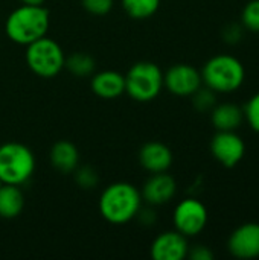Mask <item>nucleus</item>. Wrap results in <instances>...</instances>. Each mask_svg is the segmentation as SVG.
I'll list each match as a JSON object with an SVG mask.
<instances>
[{"instance_id":"nucleus-27","label":"nucleus","mask_w":259,"mask_h":260,"mask_svg":"<svg viewBox=\"0 0 259 260\" xmlns=\"http://www.w3.org/2000/svg\"><path fill=\"white\" fill-rule=\"evenodd\" d=\"M224 38H226L229 43H237V41L241 38V27H240L238 24H231L229 27H226Z\"/></svg>"},{"instance_id":"nucleus-19","label":"nucleus","mask_w":259,"mask_h":260,"mask_svg":"<svg viewBox=\"0 0 259 260\" xmlns=\"http://www.w3.org/2000/svg\"><path fill=\"white\" fill-rule=\"evenodd\" d=\"M159 6L160 0H122L124 11L134 20H147L153 17Z\"/></svg>"},{"instance_id":"nucleus-14","label":"nucleus","mask_w":259,"mask_h":260,"mask_svg":"<svg viewBox=\"0 0 259 260\" xmlns=\"http://www.w3.org/2000/svg\"><path fill=\"white\" fill-rule=\"evenodd\" d=\"M90 87L101 99H116L125 93V76L116 70H102L93 75Z\"/></svg>"},{"instance_id":"nucleus-28","label":"nucleus","mask_w":259,"mask_h":260,"mask_svg":"<svg viewBox=\"0 0 259 260\" xmlns=\"http://www.w3.org/2000/svg\"><path fill=\"white\" fill-rule=\"evenodd\" d=\"M23 5H32V6H40L44 3V0H20Z\"/></svg>"},{"instance_id":"nucleus-17","label":"nucleus","mask_w":259,"mask_h":260,"mask_svg":"<svg viewBox=\"0 0 259 260\" xmlns=\"http://www.w3.org/2000/svg\"><path fill=\"white\" fill-rule=\"evenodd\" d=\"M244 117V111L234 104L217 105L212 111L211 120L218 131H235Z\"/></svg>"},{"instance_id":"nucleus-9","label":"nucleus","mask_w":259,"mask_h":260,"mask_svg":"<svg viewBox=\"0 0 259 260\" xmlns=\"http://www.w3.org/2000/svg\"><path fill=\"white\" fill-rule=\"evenodd\" d=\"M211 152L224 168H234L243 160L246 145L234 131H218L211 142Z\"/></svg>"},{"instance_id":"nucleus-7","label":"nucleus","mask_w":259,"mask_h":260,"mask_svg":"<svg viewBox=\"0 0 259 260\" xmlns=\"http://www.w3.org/2000/svg\"><path fill=\"white\" fill-rule=\"evenodd\" d=\"M174 227L183 236L191 238L203 232L208 224V210L203 203L194 198L183 200L177 204L172 215Z\"/></svg>"},{"instance_id":"nucleus-29","label":"nucleus","mask_w":259,"mask_h":260,"mask_svg":"<svg viewBox=\"0 0 259 260\" xmlns=\"http://www.w3.org/2000/svg\"><path fill=\"white\" fill-rule=\"evenodd\" d=\"M2 184H3V183H2V180H0V186H2Z\"/></svg>"},{"instance_id":"nucleus-20","label":"nucleus","mask_w":259,"mask_h":260,"mask_svg":"<svg viewBox=\"0 0 259 260\" xmlns=\"http://www.w3.org/2000/svg\"><path fill=\"white\" fill-rule=\"evenodd\" d=\"M73 178H75V183L81 189H95L99 183L98 172L89 165H84V166L78 165L76 169L73 171Z\"/></svg>"},{"instance_id":"nucleus-2","label":"nucleus","mask_w":259,"mask_h":260,"mask_svg":"<svg viewBox=\"0 0 259 260\" xmlns=\"http://www.w3.org/2000/svg\"><path fill=\"white\" fill-rule=\"evenodd\" d=\"M50 24L49 11L40 5H21L15 8L5 21V32L11 41L27 46L47 34Z\"/></svg>"},{"instance_id":"nucleus-26","label":"nucleus","mask_w":259,"mask_h":260,"mask_svg":"<svg viewBox=\"0 0 259 260\" xmlns=\"http://www.w3.org/2000/svg\"><path fill=\"white\" fill-rule=\"evenodd\" d=\"M136 218H137V219L140 221V224H143V225H153L154 221H156V213H154L153 209H143V210H142V207H140V210H139V213L136 215Z\"/></svg>"},{"instance_id":"nucleus-21","label":"nucleus","mask_w":259,"mask_h":260,"mask_svg":"<svg viewBox=\"0 0 259 260\" xmlns=\"http://www.w3.org/2000/svg\"><path fill=\"white\" fill-rule=\"evenodd\" d=\"M243 24L252 32H259V0H250L243 11Z\"/></svg>"},{"instance_id":"nucleus-10","label":"nucleus","mask_w":259,"mask_h":260,"mask_svg":"<svg viewBox=\"0 0 259 260\" xmlns=\"http://www.w3.org/2000/svg\"><path fill=\"white\" fill-rule=\"evenodd\" d=\"M188 239L177 230L160 233L150 248V254L154 260H183L188 257Z\"/></svg>"},{"instance_id":"nucleus-18","label":"nucleus","mask_w":259,"mask_h":260,"mask_svg":"<svg viewBox=\"0 0 259 260\" xmlns=\"http://www.w3.org/2000/svg\"><path fill=\"white\" fill-rule=\"evenodd\" d=\"M95 66L96 64H95L93 56L85 52L70 53L69 56H66V61H64V69L76 78H87L93 75Z\"/></svg>"},{"instance_id":"nucleus-16","label":"nucleus","mask_w":259,"mask_h":260,"mask_svg":"<svg viewBox=\"0 0 259 260\" xmlns=\"http://www.w3.org/2000/svg\"><path fill=\"white\" fill-rule=\"evenodd\" d=\"M24 209V195L20 186L2 184L0 186V218L14 219Z\"/></svg>"},{"instance_id":"nucleus-5","label":"nucleus","mask_w":259,"mask_h":260,"mask_svg":"<svg viewBox=\"0 0 259 260\" xmlns=\"http://www.w3.org/2000/svg\"><path fill=\"white\" fill-rule=\"evenodd\" d=\"M35 171V157L32 151L17 142L0 146V180L3 184L21 186Z\"/></svg>"},{"instance_id":"nucleus-23","label":"nucleus","mask_w":259,"mask_h":260,"mask_svg":"<svg viewBox=\"0 0 259 260\" xmlns=\"http://www.w3.org/2000/svg\"><path fill=\"white\" fill-rule=\"evenodd\" d=\"M82 8L92 15H107L113 9V0H81Z\"/></svg>"},{"instance_id":"nucleus-6","label":"nucleus","mask_w":259,"mask_h":260,"mask_svg":"<svg viewBox=\"0 0 259 260\" xmlns=\"http://www.w3.org/2000/svg\"><path fill=\"white\" fill-rule=\"evenodd\" d=\"M26 64L38 78H55L63 69L66 55L61 46L46 35L26 46Z\"/></svg>"},{"instance_id":"nucleus-13","label":"nucleus","mask_w":259,"mask_h":260,"mask_svg":"<svg viewBox=\"0 0 259 260\" xmlns=\"http://www.w3.org/2000/svg\"><path fill=\"white\" fill-rule=\"evenodd\" d=\"M139 163L147 172H166L172 165V152L162 142H148L139 149Z\"/></svg>"},{"instance_id":"nucleus-11","label":"nucleus","mask_w":259,"mask_h":260,"mask_svg":"<svg viewBox=\"0 0 259 260\" xmlns=\"http://www.w3.org/2000/svg\"><path fill=\"white\" fill-rule=\"evenodd\" d=\"M229 251L238 259L259 257V224L247 222L238 227L229 238Z\"/></svg>"},{"instance_id":"nucleus-4","label":"nucleus","mask_w":259,"mask_h":260,"mask_svg":"<svg viewBox=\"0 0 259 260\" xmlns=\"http://www.w3.org/2000/svg\"><path fill=\"white\" fill-rule=\"evenodd\" d=\"M163 88V72L151 61H139L125 75V93L136 102L154 101Z\"/></svg>"},{"instance_id":"nucleus-24","label":"nucleus","mask_w":259,"mask_h":260,"mask_svg":"<svg viewBox=\"0 0 259 260\" xmlns=\"http://www.w3.org/2000/svg\"><path fill=\"white\" fill-rule=\"evenodd\" d=\"M244 116H246L249 125L256 133H259V93L249 99V102L244 108Z\"/></svg>"},{"instance_id":"nucleus-22","label":"nucleus","mask_w":259,"mask_h":260,"mask_svg":"<svg viewBox=\"0 0 259 260\" xmlns=\"http://www.w3.org/2000/svg\"><path fill=\"white\" fill-rule=\"evenodd\" d=\"M194 107L200 111H206L215 105V91L211 90L209 87L206 88H198L194 94Z\"/></svg>"},{"instance_id":"nucleus-25","label":"nucleus","mask_w":259,"mask_h":260,"mask_svg":"<svg viewBox=\"0 0 259 260\" xmlns=\"http://www.w3.org/2000/svg\"><path fill=\"white\" fill-rule=\"evenodd\" d=\"M188 256L192 260H212L214 259V253L205 247V245H195L194 248H191L188 251Z\"/></svg>"},{"instance_id":"nucleus-15","label":"nucleus","mask_w":259,"mask_h":260,"mask_svg":"<svg viewBox=\"0 0 259 260\" xmlns=\"http://www.w3.org/2000/svg\"><path fill=\"white\" fill-rule=\"evenodd\" d=\"M50 165L61 174H72L79 165L78 148L69 140H58L49 152Z\"/></svg>"},{"instance_id":"nucleus-1","label":"nucleus","mask_w":259,"mask_h":260,"mask_svg":"<svg viewBox=\"0 0 259 260\" xmlns=\"http://www.w3.org/2000/svg\"><path fill=\"white\" fill-rule=\"evenodd\" d=\"M101 216L113 224L124 225L136 218L142 207L140 190L131 183L118 181L107 186L98 203Z\"/></svg>"},{"instance_id":"nucleus-8","label":"nucleus","mask_w":259,"mask_h":260,"mask_svg":"<svg viewBox=\"0 0 259 260\" xmlns=\"http://www.w3.org/2000/svg\"><path fill=\"white\" fill-rule=\"evenodd\" d=\"M202 73L191 64H174L163 73V87L176 96H192L202 87Z\"/></svg>"},{"instance_id":"nucleus-3","label":"nucleus","mask_w":259,"mask_h":260,"mask_svg":"<svg viewBox=\"0 0 259 260\" xmlns=\"http://www.w3.org/2000/svg\"><path fill=\"white\" fill-rule=\"evenodd\" d=\"M246 78L244 66L231 55H217L211 58L203 70L202 79L215 93H232L238 90Z\"/></svg>"},{"instance_id":"nucleus-12","label":"nucleus","mask_w":259,"mask_h":260,"mask_svg":"<svg viewBox=\"0 0 259 260\" xmlns=\"http://www.w3.org/2000/svg\"><path fill=\"white\" fill-rule=\"evenodd\" d=\"M177 192V183L172 175L166 172L153 174L142 187V201H147L150 206H163L169 203Z\"/></svg>"}]
</instances>
